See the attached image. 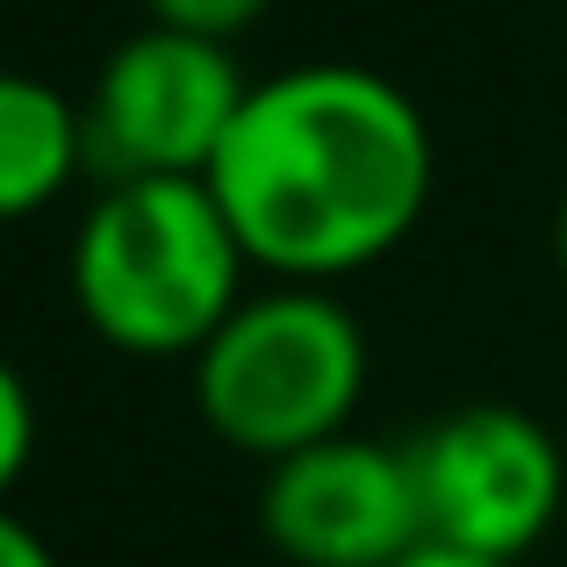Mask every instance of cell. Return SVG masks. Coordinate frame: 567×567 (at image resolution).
<instances>
[{
	"instance_id": "cell-1",
	"label": "cell",
	"mask_w": 567,
	"mask_h": 567,
	"mask_svg": "<svg viewBox=\"0 0 567 567\" xmlns=\"http://www.w3.org/2000/svg\"><path fill=\"white\" fill-rule=\"evenodd\" d=\"M439 181V144L410 94L374 65H317L251 80L208 194L259 274L331 288L416 237Z\"/></svg>"
},
{
	"instance_id": "cell-2",
	"label": "cell",
	"mask_w": 567,
	"mask_h": 567,
	"mask_svg": "<svg viewBox=\"0 0 567 567\" xmlns=\"http://www.w3.org/2000/svg\"><path fill=\"white\" fill-rule=\"evenodd\" d=\"M237 245L208 181H115L72 230V309L109 352L194 360L245 302Z\"/></svg>"
},
{
	"instance_id": "cell-3",
	"label": "cell",
	"mask_w": 567,
	"mask_h": 567,
	"mask_svg": "<svg viewBox=\"0 0 567 567\" xmlns=\"http://www.w3.org/2000/svg\"><path fill=\"white\" fill-rule=\"evenodd\" d=\"M194 410L230 453L288 460L352 431L367 395V323L331 288H280L245 295L223 331L194 352Z\"/></svg>"
},
{
	"instance_id": "cell-4",
	"label": "cell",
	"mask_w": 567,
	"mask_h": 567,
	"mask_svg": "<svg viewBox=\"0 0 567 567\" xmlns=\"http://www.w3.org/2000/svg\"><path fill=\"white\" fill-rule=\"evenodd\" d=\"M251 80L230 43L181 37V29H130L101 58L80 101L86 123V173L115 181H208Z\"/></svg>"
},
{
	"instance_id": "cell-5",
	"label": "cell",
	"mask_w": 567,
	"mask_h": 567,
	"mask_svg": "<svg viewBox=\"0 0 567 567\" xmlns=\"http://www.w3.org/2000/svg\"><path fill=\"white\" fill-rule=\"evenodd\" d=\"M402 460L416 482L424 539L474 560L517 567L567 503V460L554 431L517 402H460L431 416L402 445Z\"/></svg>"
},
{
	"instance_id": "cell-6",
	"label": "cell",
	"mask_w": 567,
	"mask_h": 567,
	"mask_svg": "<svg viewBox=\"0 0 567 567\" xmlns=\"http://www.w3.org/2000/svg\"><path fill=\"white\" fill-rule=\"evenodd\" d=\"M259 532L295 567H395L424 546V511L402 445L338 431L274 460L259 482Z\"/></svg>"
},
{
	"instance_id": "cell-7",
	"label": "cell",
	"mask_w": 567,
	"mask_h": 567,
	"mask_svg": "<svg viewBox=\"0 0 567 567\" xmlns=\"http://www.w3.org/2000/svg\"><path fill=\"white\" fill-rule=\"evenodd\" d=\"M86 173L80 101L43 72L0 65V223H29Z\"/></svg>"
},
{
	"instance_id": "cell-8",
	"label": "cell",
	"mask_w": 567,
	"mask_h": 567,
	"mask_svg": "<svg viewBox=\"0 0 567 567\" xmlns=\"http://www.w3.org/2000/svg\"><path fill=\"white\" fill-rule=\"evenodd\" d=\"M29 460H37V395L0 360V511H8V496L22 488Z\"/></svg>"
},
{
	"instance_id": "cell-9",
	"label": "cell",
	"mask_w": 567,
	"mask_h": 567,
	"mask_svg": "<svg viewBox=\"0 0 567 567\" xmlns=\"http://www.w3.org/2000/svg\"><path fill=\"white\" fill-rule=\"evenodd\" d=\"M274 0H144V22L181 29V37H208V43H237Z\"/></svg>"
},
{
	"instance_id": "cell-10",
	"label": "cell",
	"mask_w": 567,
	"mask_h": 567,
	"mask_svg": "<svg viewBox=\"0 0 567 567\" xmlns=\"http://www.w3.org/2000/svg\"><path fill=\"white\" fill-rule=\"evenodd\" d=\"M0 567H58V554L43 546V532H29L14 511H0Z\"/></svg>"
},
{
	"instance_id": "cell-11",
	"label": "cell",
	"mask_w": 567,
	"mask_h": 567,
	"mask_svg": "<svg viewBox=\"0 0 567 567\" xmlns=\"http://www.w3.org/2000/svg\"><path fill=\"white\" fill-rule=\"evenodd\" d=\"M395 567H503V560H474V554H453V546H416V554H402Z\"/></svg>"
},
{
	"instance_id": "cell-12",
	"label": "cell",
	"mask_w": 567,
	"mask_h": 567,
	"mask_svg": "<svg viewBox=\"0 0 567 567\" xmlns=\"http://www.w3.org/2000/svg\"><path fill=\"white\" fill-rule=\"evenodd\" d=\"M554 259H560V280H567V187H560V208H554Z\"/></svg>"
}]
</instances>
